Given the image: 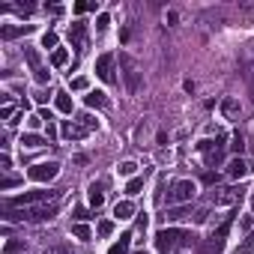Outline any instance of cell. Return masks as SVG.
Here are the masks:
<instances>
[{
  "instance_id": "cell-1",
  "label": "cell",
  "mask_w": 254,
  "mask_h": 254,
  "mask_svg": "<svg viewBox=\"0 0 254 254\" xmlns=\"http://www.w3.org/2000/svg\"><path fill=\"white\" fill-rule=\"evenodd\" d=\"M197 239H194V233H189V230H159L156 233V248H159V254H174L177 248H189V245H194Z\"/></svg>"
},
{
  "instance_id": "cell-2",
  "label": "cell",
  "mask_w": 254,
  "mask_h": 254,
  "mask_svg": "<svg viewBox=\"0 0 254 254\" xmlns=\"http://www.w3.org/2000/svg\"><path fill=\"white\" fill-rule=\"evenodd\" d=\"M96 126H99V120H93L90 114H78L72 123L63 126V135H66L69 141H81L84 135H90V132L96 129Z\"/></svg>"
},
{
  "instance_id": "cell-3",
  "label": "cell",
  "mask_w": 254,
  "mask_h": 254,
  "mask_svg": "<svg viewBox=\"0 0 254 254\" xmlns=\"http://www.w3.org/2000/svg\"><path fill=\"white\" fill-rule=\"evenodd\" d=\"M60 197V191H45V189H39V191H24V194H18V197H12L9 200V206H39V203H54Z\"/></svg>"
},
{
  "instance_id": "cell-4",
  "label": "cell",
  "mask_w": 254,
  "mask_h": 254,
  "mask_svg": "<svg viewBox=\"0 0 254 254\" xmlns=\"http://www.w3.org/2000/svg\"><path fill=\"white\" fill-rule=\"evenodd\" d=\"M194 191H197V186L191 183V180H177V183H171V189H168V203L174 206V203H189L191 197H194Z\"/></svg>"
},
{
  "instance_id": "cell-5",
  "label": "cell",
  "mask_w": 254,
  "mask_h": 254,
  "mask_svg": "<svg viewBox=\"0 0 254 254\" xmlns=\"http://www.w3.org/2000/svg\"><path fill=\"white\" fill-rule=\"evenodd\" d=\"M120 66H123V81H126V90H129V93H138V87H141V72H138L135 60H132L129 54H120Z\"/></svg>"
},
{
  "instance_id": "cell-6",
  "label": "cell",
  "mask_w": 254,
  "mask_h": 254,
  "mask_svg": "<svg viewBox=\"0 0 254 254\" xmlns=\"http://www.w3.org/2000/svg\"><path fill=\"white\" fill-rule=\"evenodd\" d=\"M57 215V203H39V206H30L24 212H18L15 218H24V221H51Z\"/></svg>"
},
{
  "instance_id": "cell-7",
  "label": "cell",
  "mask_w": 254,
  "mask_h": 254,
  "mask_svg": "<svg viewBox=\"0 0 254 254\" xmlns=\"http://www.w3.org/2000/svg\"><path fill=\"white\" fill-rule=\"evenodd\" d=\"M24 60L30 63V69H33V75H36V81L39 84H48V78H51V72L42 66V60H39V51L36 48H30V45H24Z\"/></svg>"
},
{
  "instance_id": "cell-8",
  "label": "cell",
  "mask_w": 254,
  "mask_h": 254,
  "mask_svg": "<svg viewBox=\"0 0 254 254\" xmlns=\"http://www.w3.org/2000/svg\"><path fill=\"white\" fill-rule=\"evenodd\" d=\"M57 174H60V165H57V162H39V165H33V168L27 171V177H30V180H36V183L54 180Z\"/></svg>"
},
{
  "instance_id": "cell-9",
  "label": "cell",
  "mask_w": 254,
  "mask_h": 254,
  "mask_svg": "<svg viewBox=\"0 0 254 254\" xmlns=\"http://www.w3.org/2000/svg\"><path fill=\"white\" fill-rule=\"evenodd\" d=\"M209 200H212L215 206L239 203V200H242V189H218V191H212V194H209Z\"/></svg>"
},
{
  "instance_id": "cell-10",
  "label": "cell",
  "mask_w": 254,
  "mask_h": 254,
  "mask_svg": "<svg viewBox=\"0 0 254 254\" xmlns=\"http://www.w3.org/2000/svg\"><path fill=\"white\" fill-rule=\"evenodd\" d=\"M96 75L105 81V84H114L117 78H114V57L111 54H102L99 60H96Z\"/></svg>"
},
{
  "instance_id": "cell-11",
  "label": "cell",
  "mask_w": 254,
  "mask_h": 254,
  "mask_svg": "<svg viewBox=\"0 0 254 254\" xmlns=\"http://www.w3.org/2000/svg\"><path fill=\"white\" fill-rule=\"evenodd\" d=\"M69 42H72L75 51H84V45H87V24L84 21H75L69 27Z\"/></svg>"
},
{
  "instance_id": "cell-12",
  "label": "cell",
  "mask_w": 254,
  "mask_h": 254,
  "mask_svg": "<svg viewBox=\"0 0 254 254\" xmlns=\"http://www.w3.org/2000/svg\"><path fill=\"white\" fill-rule=\"evenodd\" d=\"M24 33H33V24H6V27H0V39H18Z\"/></svg>"
},
{
  "instance_id": "cell-13",
  "label": "cell",
  "mask_w": 254,
  "mask_h": 254,
  "mask_svg": "<svg viewBox=\"0 0 254 254\" xmlns=\"http://www.w3.org/2000/svg\"><path fill=\"white\" fill-rule=\"evenodd\" d=\"M45 144H48V138H42V135H36V132L21 135V147H27V150H39V147H45Z\"/></svg>"
},
{
  "instance_id": "cell-14",
  "label": "cell",
  "mask_w": 254,
  "mask_h": 254,
  "mask_svg": "<svg viewBox=\"0 0 254 254\" xmlns=\"http://www.w3.org/2000/svg\"><path fill=\"white\" fill-rule=\"evenodd\" d=\"M221 114H224L227 120H236V117L242 114V108H239L236 99H224V102H221Z\"/></svg>"
},
{
  "instance_id": "cell-15",
  "label": "cell",
  "mask_w": 254,
  "mask_h": 254,
  "mask_svg": "<svg viewBox=\"0 0 254 254\" xmlns=\"http://www.w3.org/2000/svg\"><path fill=\"white\" fill-rule=\"evenodd\" d=\"M248 171H251V168H248V165H245V162H242V159H233V162H230V165H227V174H230V177H233V180H242V177H245V174H248Z\"/></svg>"
},
{
  "instance_id": "cell-16",
  "label": "cell",
  "mask_w": 254,
  "mask_h": 254,
  "mask_svg": "<svg viewBox=\"0 0 254 254\" xmlns=\"http://www.w3.org/2000/svg\"><path fill=\"white\" fill-rule=\"evenodd\" d=\"M114 215H117V218H132V215H135V203L120 200V203L114 206Z\"/></svg>"
},
{
  "instance_id": "cell-17",
  "label": "cell",
  "mask_w": 254,
  "mask_h": 254,
  "mask_svg": "<svg viewBox=\"0 0 254 254\" xmlns=\"http://www.w3.org/2000/svg\"><path fill=\"white\" fill-rule=\"evenodd\" d=\"M102 203H105V191H102V183H93V186H90V206H96V209H99Z\"/></svg>"
},
{
  "instance_id": "cell-18",
  "label": "cell",
  "mask_w": 254,
  "mask_h": 254,
  "mask_svg": "<svg viewBox=\"0 0 254 254\" xmlns=\"http://www.w3.org/2000/svg\"><path fill=\"white\" fill-rule=\"evenodd\" d=\"M129 242H132V233H123V236H120V242H114L108 254H126V251H129Z\"/></svg>"
},
{
  "instance_id": "cell-19",
  "label": "cell",
  "mask_w": 254,
  "mask_h": 254,
  "mask_svg": "<svg viewBox=\"0 0 254 254\" xmlns=\"http://www.w3.org/2000/svg\"><path fill=\"white\" fill-rule=\"evenodd\" d=\"M189 212H191L189 206H174V209H168V212H165L162 218H165V221H180V218H186Z\"/></svg>"
},
{
  "instance_id": "cell-20",
  "label": "cell",
  "mask_w": 254,
  "mask_h": 254,
  "mask_svg": "<svg viewBox=\"0 0 254 254\" xmlns=\"http://www.w3.org/2000/svg\"><path fill=\"white\" fill-rule=\"evenodd\" d=\"M57 111L72 114V99H69V93H57Z\"/></svg>"
},
{
  "instance_id": "cell-21",
  "label": "cell",
  "mask_w": 254,
  "mask_h": 254,
  "mask_svg": "<svg viewBox=\"0 0 254 254\" xmlns=\"http://www.w3.org/2000/svg\"><path fill=\"white\" fill-rule=\"evenodd\" d=\"M51 63H54V66H66V63H69V51H66V48H57V51L51 54Z\"/></svg>"
},
{
  "instance_id": "cell-22",
  "label": "cell",
  "mask_w": 254,
  "mask_h": 254,
  "mask_svg": "<svg viewBox=\"0 0 254 254\" xmlns=\"http://www.w3.org/2000/svg\"><path fill=\"white\" fill-rule=\"evenodd\" d=\"M87 105H90V108H105L108 99H105V93H90V96H87Z\"/></svg>"
},
{
  "instance_id": "cell-23",
  "label": "cell",
  "mask_w": 254,
  "mask_h": 254,
  "mask_svg": "<svg viewBox=\"0 0 254 254\" xmlns=\"http://www.w3.org/2000/svg\"><path fill=\"white\" fill-rule=\"evenodd\" d=\"M141 189H144V180L135 177V180H129V186H126V194H141Z\"/></svg>"
},
{
  "instance_id": "cell-24",
  "label": "cell",
  "mask_w": 254,
  "mask_h": 254,
  "mask_svg": "<svg viewBox=\"0 0 254 254\" xmlns=\"http://www.w3.org/2000/svg\"><path fill=\"white\" fill-rule=\"evenodd\" d=\"M72 233H75L78 239H84V242L90 239V227H87V224H75V227H72Z\"/></svg>"
},
{
  "instance_id": "cell-25",
  "label": "cell",
  "mask_w": 254,
  "mask_h": 254,
  "mask_svg": "<svg viewBox=\"0 0 254 254\" xmlns=\"http://www.w3.org/2000/svg\"><path fill=\"white\" fill-rule=\"evenodd\" d=\"M251 251H254V233H251V236H248L239 248H236V254H251Z\"/></svg>"
},
{
  "instance_id": "cell-26",
  "label": "cell",
  "mask_w": 254,
  "mask_h": 254,
  "mask_svg": "<svg viewBox=\"0 0 254 254\" xmlns=\"http://www.w3.org/2000/svg\"><path fill=\"white\" fill-rule=\"evenodd\" d=\"M54 45H57V33H51V30H48V33L42 36V48H54Z\"/></svg>"
},
{
  "instance_id": "cell-27",
  "label": "cell",
  "mask_w": 254,
  "mask_h": 254,
  "mask_svg": "<svg viewBox=\"0 0 254 254\" xmlns=\"http://www.w3.org/2000/svg\"><path fill=\"white\" fill-rule=\"evenodd\" d=\"M230 150H233V153H242V150H245V138H242V135H233V144H230Z\"/></svg>"
},
{
  "instance_id": "cell-28",
  "label": "cell",
  "mask_w": 254,
  "mask_h": 254,
  "mask_svg": "<svg viewBox=\"0 0 254 254\" xmlns=\"http://www.w3.org/2000/svg\"><path fill=\"white\" fill-rule=\"evenodd\" d=\"M135 168H138L135 162H123V165H120V174H123V177H132V174H135Z\"/></svg>"
},
{
  "instance_id": "cell-29",
  "label": "cell",
  "mask_w": 254,
  "mask_h": 254,
  "mask_svg": "<svg viewBox=\"0 0 254 254\" xmlns=\"http://www.w3.org/2000/svg\"><path fill=\"white\" fill-rule=\"evenodd\" d=\"M72 215H75V221H78V224H81V221H87V218H90V212H87V209H84V206H75V212H72Z\"/></svg>"
},
{
  "instance_id": "cell-30",
  "label": "cell",
  "mask_w": 254,
  "mask_h": 254,
  "mask_svg": "<svg viewBox=\"0 0 254 254\" xmlns=\"http://www.w3.org/2000/svg\"><path fill=\"white\" fill-rule=\"evenodd\" d=\"M144 230H147V212H141V215H138V227H135V233H138V236H144Z\"/></svg>"
},
{
  "instance_id": "cell-31",
  "label": "cell",
  "mask_w": 254,
  "mask_h": 254,
  "mask_svg": "<svg viewBox=\"0 0 254 254\" xmlns=\"http://www.w3.org/2000/svg\"><path fill=\"white\" fill-rule=\"evenodd\" d=\"M111 230H114L111 221H99V236H111Z\"/></svg>"
},
{
  "instance_id": "cell-32",
  "label": "cell",
  "mask_w": 254,
  "mask_h": 254,
  "mask_svg": "<svg viewBox=\"0 0 254 254\" xmlns=\"http://www.w3.org/2000/svg\"><path fill=\"white\" fill-rule=\"evenodd\" d=\"M191 218H194L197 224H203V221L209 218V212H206V209H194V215H191Z\"/></svg>"
},
{
  "instance_id": "cell-33",
  "label": "cell",
  "mask_w": 254,
  "mask_h": 254,
  "mask_svg": "<svg viewBox=\"0 0 254 254\" xmlns=\"http://www.w3.org/2000/svg\"><path fill=\"white\" fill-rule=\"evenodd\" d=\"M69 87H72V90H87V78H75Z\"/></svg>"
},
{
  "instance_id": "cell-34",
  "label": "cell",
  "mask_w": 254,
  "mask_h": 254,
  "mask_svg": "<svg viewBox=\"0 0 254 254\" xmlns=\"http://www.w3.org/2000/svg\"><path fill=\"white\" fill-rule=\"evenodd\" d=\"M203 183H206V186H212V183H218V174H209V171H206V174H203Z\"/></svg>"
},
{
  "instance_id": "cell-35",
  "label": "cell",
  "mask_w": 254,
  "mask_h": 254,
  "mask_svg": "<svg viewBox=\"0 0 254 254\" xmlns=\"http://www.w3.org/2000/svg\"><path fill=\"white\" fill-rule=\"evenodd\" d=\"M108 24H111V18H108V15H99V24H96V27H99V30H105Z\"/></svg>"
},
{
  "instance_id": "cell-36",
  "label": "cell",
  "mask_w": 254,
  "mask_h": 254,
  "mask_svg": "<svg viewBox=\"0 0 254 254\" xmlns=\"http://www.w3.org/2000/svg\"><path fill=\"white\" fill-rule=\"evenodd\" d=\"M12 186H18V180H12V177H6V180H3V189H12Z\"/></svg>"
},
{
  "instance_id": "cell-37",
  "label": "cell",
  "mask_w": 254,
  "mask_h": 254,
  "mask_svg": "<svg viewBox=\"0 0 254 254\" xmlns=\"http://www.w3.org/2000/svg\"><path fill=\"white\" fill-rule=\"evenodd\" d=\"M45 254H66V248H51V251H45Z\"/></svg>"
},
{
  "instance_id": "cell-38",
  "label": "cell",
  "mask_w": 254,
  "mask_h": 254,
  "mask_svg": "<svg viewBox=\"0 0 254 254\" xmlns=\"http://www.w3.org/2000/svg\"><path fill=\"white\" fill-rule=\"evenodd\" d=\"M138 254H147V251H138Z\"/></svg>"
},
{
  "instance_id": "cell-39",
  "label": "cell",
  "mask_w": 254,
  "mask_h": 254,
  "mask_svg": "<svg viewBox=\"0 0 254 254\" xmlns=\"http://www.w3.org/2000/svg\"><path fill=\"white\" fill-rule=\"evenodd\" d=\"M251 206H254V197H251Z\"/></svg>"
}]
</instances>
